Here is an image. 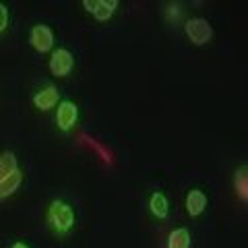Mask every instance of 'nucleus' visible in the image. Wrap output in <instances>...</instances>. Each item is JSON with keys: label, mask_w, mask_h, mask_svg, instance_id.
Segmentation results:
<instances>
[{"label": "nucleus", "mask_w": 248, "mask_h": 248, "mask_svg": "<svg viewBox=\"0 0 248 248\" xmlns=\"http://www.w3.org/2000/svg\"><path fill=\"white\" fill-rule=\"evenodd\" d=\"M77 120H79V108H77L75 102H71V99H62V102H58V110H56V124L60 130H71Z\"/></svg>", "instance_id": "39448f33"}, {"label": "nucleus", "mask_w": 248, "mask_h": 248, "mask_svg": "<svg viewBox=\"0 0 248 248\" xmlns=\"http://www.w3.org/2000/svg\"><path fill=\"white\" fill-rule=\"evenodd\" d=\"M83 6L87 9L89 13H93V9H95V0H83Z\"/></svg>", "instance_id": "2eb2a0df"}, {"label": "nucleus", "mask_w": 248, "mask_h": 248, "mask_svg": "<svg viewBox=\"0 0 248 248\" xmlns=\"http://www.w3.org/2000/svg\"><path fill=\"white\" fill-rule=\"evenodd\" d=\"M33 104H35L37 110H42V112L52 110V108L58 104V89L54 87V85H44L42 89L35 91Z\"/></svg>", "instance_id": "423d86ee"}, {"label": "nucleus", "mask_w": 248, "mask_h": 248, "mask_svg": "<svg viewBox=\"0 0 248 248\" xmlns=\"http://www.w3.org/2000/svg\"><path fill=\"white\" fill-rule=\"evenodd\" d=\"M46 221L56 234H68L75 228V211L64 201H52L46 211Z\"/></svg>", "instance_id": "f257e3e1"}, {"label": "nucleus", "mask_w": 248, "mask_h": 248, "mask_svg": "<svg viewBox=\"0 0 248 248\" xmlns=\"http://www.w3.org/2000/svg\"><path fill=\"white\" fill-rule=\"evenodd\" d=\"M11 248H29V246H27V244H23V242H15Z\"/></svg>", "instance_id": "dca6fc26"}, {"label": "nucleus", "mask_w": 248, "mask_h": 248, "mask_svg": "<svg viewBox=\"0 0 248 248\" xmlns=\"http://www.w3.org/2000/svg\"><path fill=\"white\" fill-rule=\"evenodd\" d=\"M207 209V195L203 190H190L188 195H186V213L190 217H199Z\"/></svg>", "instance_id": "0eeeda50"}, {"label": "nucleus", "mask_w": 248, "mask_h": 248, "mask_svg": "<svg viewBox=\"0 0 248 248\" xmlns=\"http://www.w3.org/2000/svg\"><path fill=\"white\" fill-rule=\"evenodd\" d=\"M149 211L157 217V219H166L168 213H170V207H168V199L164 192H153L151 199H149Z\"/></svg>", "instance_id": "6e6552de"}, {"label": "nucleus", "mask_w": 248, "mask_h": 248, "mask_svg": "<svg viewBox=\"0 0 248 248\" xmlns=\"http://www.w3.org/2000/svg\"><path fill=\"white\" fill-rule=\"evenodd\" d=\"M168 248H190V232L186 228H178L174 232H170Z\"/></svg>", "instance_id": "f8f14e48"}, {"label": "nucleus", "mask_w": 248, "mask_h": 248, "mask_svg": "<svg viewBox=\"0 0 248 248\" xmlns=\"http://www.w3.org/2000/svg\"><path fill=\"white\" fill-rule=\"evenodd\" d=\"M50 73L54 77H68L73 71V66H75V58H73V54L68 52L66 48H58V50H54L52 52V56H50Z\"/></svg>", "instance_id": "7ed1b4c3"}, {"label": "nucleus", "mask_w": 248, "mask_h": 248, "mask_svg": "<svg viewBox=\"0 0 248 248\" xmlns=\"http://www.w3.org/2000/svg\"><path fill=\"white\" fill-rule=\"evenodd\" d=\"M184 33L190 40V44L205 46L213 37V27H211V23H209L207 19L195 17V19H188L184 23Z\"/></svg>", "instance_id": "f03ea898"}, {"label": "nucleus", "mask_w": 248, "mask_h": 248, "mask_svg": "<svg viewBox=\"0 0 248 248\" xmlns=\"http://www.w3.org/2000/svg\"><path fill=\"white\" fill-rule=\"evenodd\" d=\"M29 44L31 48L40 54H46L54 48V33L48 25H33L29 31Z\"/></svg>", "instance_id": "20e7f679"}, {"label": "nucleus", "mask_w": 248, "mask_h": 248, "mask_svg": "<svg viewBox=\"0 0 248 248\" xmlns=\"http://www.w3.org/2000/svg\"><path fill=\"white\" fill-rule=\"evenodd\" d=\"M6 27H9V9L0 2V33H4Z\"/></svg>", "instance_id": "4468645a"}, {"label": "nucleus", "mask_w": 248, "mask_h": 248, "mask_svg": "<svg viewBox=\"0 0 248 248\" xmlns=\"http://www.w3.org/2000/svg\"><path fill=\"white\" fill-rule=\"evenodd\" d=\"M118 9V0H95V9H93V17L97 21H108Z\"/></svg>", "instance_id": "9d476101"}, {"label": "nucleus", "mask_w": 248, "mask_h": 248, "mask_svg": "<svg viewBox=\"0 0 248 248\" xmlns=\"http://www.w3.org/2000/svg\"><path fill=\"white\" fill-rule=\"evenodd\" d=\"M234 188L238 192L240 201L246 203V201H248V174H246V166H242L236 172V176H234Z\"/></svg>", "instance_id": "ddd939ff"}, {"label": "nucleus", "mask_w": 248, "mask_h": 248, "mask_svg": "<svg viewBox=\"0 0 248 248\" xmlns=\"http://www.w3.org/2000/svg\"><path fill=\"white\" fill-rule=\"evenodd\" d=\"M17 155L13 151H2L0 153V182L6 180L11 174L17 172Z\"/></svg>", "instance_id": "1a4fd4ad"}, {"label": "nucleus", "mask_w": 248, "mask_h": 248, "mask_svg": "<svg viewBox=\"0 0 248 248\" xmlns=\"http://www.w3.org/2000/svg\"><path fill=\"white\" fill-rule=\"evenodd\" d=\"M21 182H23V174L19 172V170L15 174H11L6 180L0 182V201H4V199H9L11 195H15L17 188L21 186Z\"/></svg>", "instance_id": "9b49d317"}]
</instances>
